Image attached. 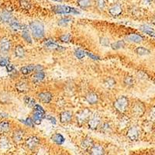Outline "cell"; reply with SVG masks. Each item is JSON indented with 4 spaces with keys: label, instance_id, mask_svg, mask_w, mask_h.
<instances>
[{
    "label": "cell",
    "instance_id": "cell-1",
    "mask_svg": "<svg viewBox=\"0 0 155 155\" xmlns=\"http://www.w3.org/2000/svg\"><path fill=\"white\" fill-rule=\"evenodd\" d=\"M32 35L36 39H41L44 37V27L42 23L34 21L30 23Z\"/></svg>",
    "mask_w": 155,
    "mask_h": 155
},
{
    "label": "cell",
    "instance_id": "cell-2",
    "mask_svg": "<svg viewBox=\"0 0 155 155\" xmlns=\"http://www.w3.org/2000/svg\"><path fill=\"white\" fill-rule=\"evenodd\" d=\"M129 106V100L126 96H120L114 102V107L116 111L124 113L127 111Z\"/></svg>",
    "mask_w": 155,
    "mask_h": 155
},
{
    "label": "cell",
    "instance_id": "cell-3",
    "mask_svg": "<svg viewBox=\"0 0 155 155\" xmlns=\"http://www.w3.org/2000/svg\"><path fill=\"white\" fill-rule=\"evenodd\" d=\"M52 10L58 14H79L80 12L75 8L68 6V5H55L52 8Z\"/></svg>",
    "mask_w": 155,
    "mask_h": 155
},
{
    "label": "cell",
    "instance_id": "cell-4",
    "mask_svg": "<svg viewBox=\"0 0 155 155\" xmlns=\"http://www.w3.org/2000/svg\"><path fill=\"white\" fill-rule=\"evenodd\" d=\"M91 116V111L88 109H84L77 113L76 115V120L78 124H84L85 121L90 118Z\"/></svg>",
    "mask_w": 155,
    "mask_h": 155
},
{
    "label": "cell",
    "instance_id": "cell-5",
    "mask_svg": "<svg viewBox=\"0 0 155 155\" xmlns=\"http://www.w3.org/2000/svg\"><path fill=\"white\" fill-rule=\"evenodd\" d=\"M101 124V118L99 115L95 114L88 120V127L92 130H95L99 127Z\"/></svg>",
    "mask_w": 155,
    "mask_h": 155
},
{
    "label": "cell",
    "instance_id": "cell-6",
    "mask_svg": "<svg viewBox=\"0 0 155 155\" xmlns=\"http://www.w3.org/2000/svg\"><path fill=\"white\" fill-rule=\"evenodd\" d=\"M133 113L135 114V116H140L144 113L145 111V107L144 105L140 102H136L135 104L133 106L132 108Z\"/></svg>",
    "mask_w": 155,
    "mask_h": 155
},
{
    "label": "cell",
    "instance_id": "cell-7",
    "mask_svg": "<svg viewBox=\"0 0 155 155\" xmlns=\"http://www.w3.org/2000/svg\"><path fill=\"white\" fill-rule=\"evenodd\" d=\"M139 130L137 127H132L129 129L127 131V137L132 141H135L139 137Z\"/></svg>",
    "mask_w": 155,
    "mask_h": 155
},
{
    "label": "cell",
    "instance_id": "cell-8",
    "mask_svg": "<svg viewBox=\"0 0 155 155\" xmlns=\"http://www.w3.org/2000/svg\"><path fill=\"white\" fill-rule=\"evenodd\" d=\"M11 48V41L8 38H3L0 41V52L6 53Z\"/></svg>",
    "mask_w": 155,
    "mask_h": 155
},
{
    "label": "cell",
    "instance_id": "cell-9",
    "mask_svg": "<svg viewBox=\"0 0 155 155\" xmlns=\"http://www.w3.org/2000/svg\"><path fill=\"white\" fill-rule=\"evenodd\" d=\"M39 143V139L37 137H30L26 140V146L30 150H34Z\"/></svg>",
    "mask_w": 155,
    "mask_h": 155
},
{
    "label": "cell",
    "instance_id": "cell-10",
    "mask_svg": "<svg viewBox=\"0 0 155 155\" xmlns=\"http://www.w3.org/2000/svg\"><path fill=\"white\" fill-rule=\"evenodd\" d=\"M88 152L92 155H102L105 153V150L102 146L94 144L88 149Z\"/></svg>",
    "mask_w": 155,
    "mask_h": 155
},
{
    "label": "cell",
    "instance_id": "cell-11",
    "mask_svg": "<svg viewBox=\"0 0 155 155\" xmlns=\"http://www.w3.org/2000/svg\"><path fill=\"white\" fill-rule=\"evenodd\" d=\"M72 119V113L71 111H64L60 115V122L61 124H67Z\"/></svg>",
    "mask_w": 155,
    "mask_h": 155
},
{
    "label": "cell",
    "instance_id": "cell-12",
    "mask_svg": "<svg viewBox=\"0 0 155 155\" xmlns=\"http://www.w3.org/2000/svg\"><path fill=\"white\" fill-rule=\"evenodd\" d=\"M37 96H38L40 101L42 102L43 103H49L53 98L52 94L50 92H41V93H39Z\"/></svg>",
    "mask_w": 155,
    "mask_h": 155
},
{
    "label": "cell",
    "instance_id": "cell-13",
    "mask_svg": "<svg viewBox=\"0 0 155 155\" xmlns=\"http://www.w3.org/2000/svg\"><path fill=\"white\" fill-rule=\"evenodd\" d=\"M123 12V9H122L121 5H119V4H116V5H113L110 9H109V12L110 13V15H112L113 16H118Z\"/></svg>",
    "mask_w": 155,
    "mask_h": 155
},
{
    "label": "cell",
    "instance_id": "cell-14",
    "mask_svg": "<svg viewBox=\"0 0 155 155\" xmlns=\"http://www.w3.org/2000/svg\"><path fill=\"white\" fill-rule=\"evenodd\" d=\"M85 98H86L87 102H88L89 104L92 105L95 104V103H97L98 101H99V96H98V95H97L96 93H95V92H88L86 95V96H85Z\"/></svg>",
    "mask_w": 155,
    "mask_h": 155
},
{
    "label": "cell",
    "instance_id": "cell-15",
    "mask_svg": "<svg viewBox=\"0 0 155 155\" xmlns=\"http://www.w3.org/2000/svg\"><path fill=\"white\" fill-rule=\"evenodd\" d=\"M23 136H24V132L21 130H18L15 131L12 134V140H14V142L19 143L23 140Z\"/></svg>",
    "mask_w": 155,
    "mask_h": 155
},
{
    "label": "cell",
    "instance_id": "cell-16",
    "mask_svg": "<svg viewBox=\"0 0 155 155\" xmlns=\"http://www.w3.org/2000/svg\"><path fill=\"white\" fill-rule=\"evenodd\" d=\"M44 46L47 47L48 48H52V49H56V50H63L64 48L61 46L58 45L56 42H54L52 40H47L44 41Z\"/></svg>",
    "mask_w": 155,
    "mask_h": 155
},
{
    "label": "cell",
    "instance_id": "cell-17",
    "mask_svg": "<svg viewBox=\"0 0 155 155\" xmlns=\"http://www.w3.org/2000/svg\"><path fill=\"white\" fill-rule=\"evenodd\" d=\"M44 114L45 113L35 110V113H34V116H33V121H34V124H37V125L41 124L43 118L44 117Z\"/></svg>",
    "mask_w": 155,
    "mask_h": 155
},
{
    "label": "cell",
    "instance_id": "cell-18",
    "mask_svg": "<svg viewBox=\"0 0 155 155\" xmlns=\"http://www.w3.org/2000/svg\"><path fill=\"white\" fill-rule=\"evenodd\" d=\"M93 145V140L91 137H85V139H83L81 141V147L84 150H88Z\"/></svg>",
    "mask_w": 155,
    "mask_h": 155
},
{
    "label": "cell",
    "instance_id": "cell-19",
    "mask_svg": "<svg viewBox=\"0 0 155 155\" xmlns=\"http://www.w3.org/2000/svg\"><path fill=\"white\" fill-rule=\"evenodd\" d=\"M126 39L129 42L131 43H140L141 41H143V37H141L140 35H138V34H130V35L126 37Z\"/></svg>",
    "mask_w": 155,
    "mask_h": 155
},
{
    "label": "cell",
    "instance_id": "cell-20",
    "mask_svg": "<svg viewBox=\"0 0 155 155\" xmlns=\"http://www.w3.org/2000/svg\"><path fill=\"white\" fill-rule=\"evenodd\" d=\"M9 25H10L11 28L13 30H24V29H27V26H25V25H22L19 23L16 20H13L12 19V21L9 23Z\"/></svg>",
    "mask_w": 155,
    "mask_h": 155
},
{
    "label": "cell",
    "instance_id": "cell-21",
    "mask_svg": "<svg viewBox=\"0 0 155 155\" xmlns=\"http://www.w3.org/2000/svg\"><path fill=\"white\" fill-rule=\"evenodd\" d=\"M16 89L20 92H27L29 91V86L27 82L25 81H19L16 85Z\"/></svg>",
    "mask_w": 155,
    "mask_h": 155
},
{
    "label": "cell",
    "instance_id": "cell-22",
    "mask_svg": "<svg viewBox=\"0 0 155 155\" xmlns=\"http://www.w3.org/2000/svg\"><path fill=\"white\" fill-rule=\"evenodd\" d=\"M10 130V124L7 121H2L0 123V134L8 133Z\"/></svg>",
    "mask_w": 155,
    "mask_h": 155
},
{
    "label": "cell",
    "instance_id": "cell-23",
    "mask_svg": "<svg viewBox=\"0 0 155 155\" xmlns=\"http://www.w3.org/2000/svg\"><path fill=\"white\" fill-rule=\"evenodd\" d=\"M51 140L54 142L55 143H57V144L61 145L64 142V138L61 134H55L51 137Z\"/></svg>",
    "mask_w": 155,
    "mask_h": 155
},
{
    "label": "cell",
    "instance_id": "cell-24",
    "mask_svg": "<svg viewBox=\"0 0 155 155\" xmlns=\"http://www.w3.org/2000/svg\"><path fill=\"white\" fill-rule=\"evenodd\" d=\"M130 124V119L127 116H123L121 118V120L119 121V128L121 129V130H124V129L127 128V127Z\"/></svg>",
    "mask_w": 155,
    "mask_h": 155
},
{
    "label": "cell",
    "instance_id": "cell-25",
    "mask_svg": "<svg viewBox=\"0 0 155 155\" xmlns=\"http://www.w3.org/2000/svg\"><path fill=\"white\" fill-rule=\"evenodd\" d=\"M140 30L143 31L145 34H148V35L151 36V37H155V31L149 26H147V25H143V26H141L140 27Z\"/></svg>",
    "mask_w": 155,
    "mask_h": 155
},
{
    "label": "cell",
    "instance_id": "cell-26",
    "mask_svg": "<svg viewBox=\"0 0 155 155\" xmlns=\"http://www.w3.org/2000/svg\"><path fill=\"white\" fill-rule=\"evenodd\" d=\"M45 78V74L43 71H37L35 74L33 76V79H34V81L36 82H40V81H43L44 78Z\"/></svg>",
    "mask_w": 155,
    "mask_h": 155
},
{
    "label": "cell",
    "instance_id": "cell-27",
    "mask_svg": "<svg viewBox=\"0 0 155 155\" xmlns=\"http://www.w3.org/2000/svg\"><path fill=\"white\" fill-rule=\"evenodd\" d=\"M34 69H35V65H34V64H30V65L22 67L21 69H20V71L23 74H28L30 73H31L32 71H34Z\"/></svg>",
    "mask_w": 155,
    "mask_h": 155
},
{
    "label": "cell",
    "instance_id": "cell-28",
    "mask_svg": "<svg viewBox=\"0 0 155 155\" xmlns=\"http://www.w3.org/2000/svg\"><path fill=\"white\" fill-rule=\"evenodd\" d=\"M9 147H10V143H9V140H7V138L2 137L0 140V148L2 150H7L9 149Z\"/></svg>",
    "mask_w": 155,
    "mask_h": 155
},
{
    "label": "cell",
    "instance_id": "cell-29",
    "mask_svg": "<svg viewBox=\"0 0 155 155\" xmlns=\"http://www.w3.org/2000/svg\"><path fill=\"white\" fill-rule=\"evenodd\" d=\"M12 15L8 12H2V15H1V20L4 23H10L12 20Z\"/></svg>",
    "mask_w": 155,
    "mask_h": 155
},
{
    "label": "cell",
    "instance_id": "cell-30",
    "mask_svg": "<svg viewBox=\"0 0 155 155\" xmlns=\"http://www.w3.org/2000/svg\"><path fill=\"white\" fill-rule=\"evenodd\" d=\"M15 55L19 58H23L25 56V51L23 47L20 45L16 46V49H15Z\"/></svg>",
    "mask_w": 155,
    "mask_h": 155
},
{
    "label": "cell",
    "instance_id": "cell-31",
    "mask_svg": "<svg viewBox=\"0 0 155 155\" xmlns=\"http://www.w3.org/2000/svg\"><path fill=\"white\" fill-rule=\"evenodd\" d=\"M22 37H23V40H24L26 42L29 43V44H31L32 39H31V37H30V34H29V31L28 30H27V28L22 30Z\"/></svg>",
    "mask_w": 155,
    "mask_h": 155
},
{
    "label": "cell",
    "instance_id": "cell-32",
    "mask_svg": "<svg viewBox=\"0 0 155 155\" xmlns=\"http://www.w3.org/2000/svg\"><path fill=\"white\" fill-rule=\"evenodd\" d=\"M124 46H125V42L124 41H118L111 44V48L113 50H120L124 48Z\"/></svg>",
    "mask_w": 155,
    "mask_h": 155
},
{
    "label": "cell",
    "instance_id": "cell-33",
    "mask_svg": "<svg viewBox=\"0 0 155 155\" xmlns=\"http://www.w3.org/2000/svg\"><path fill=\"white\" fill-rule=\"evenodd\" d=\"M136 53L138 55L140 56H143V55H147L150 54V51L147 50V48H143V47H139L136 49Z\"/></svg>",
    "mask_w": 155,
    "mask_h": 155
},
{
    "label": "cell",
    "instance_id": "cell-34",
    "mask_svg": "<svg viewBox=\"0 0 155 155\" xmlns=\"http://www.w3.org/2000/svg\"><path fill=\"white\" fill-rule=\"evenodd\" d=\"M71 21H72V19L71 17H64L58 20V25L61 27H64V26H67Z\"/></svg>",
    "mask_w": 155,
    "mask_h": 155
},
{
    "label": "cell",
    "instance_id": "cell-35",
    "mask_svg": "<svg viewBox=\"0 0 155 155\" xmlns=\"http://www.w3.org/2000/svg\"><path fill=\"white\" fill-rule=\"evenodd\" d=\"M91 2H92V0H78V5L82 9H85V8H88V6L91 5Z\"/></svg>",
    "mask_w": 155,
    "mask_h": 155
},
{
    "label": "cell",
    "instance_id": "cell-36",
    "mask_svg": "<svg viewBox=\"0 0 155 155\" xmlns=\"http://www.w3.org/2000/svg\"><path fill=\"white\" fill-rule=\"evenodd\" d=\"M24 102L26 103L27 106H28L29 107H34V106L36 105V102H35V99L31 98L30 96H26L24 98Z\"/></svg>",
    "mask_w": 155,
    "mask_h": 155
},
{
    "label": "cell",
    "instance_id": "cell-37",
    "mask_svg": "<svg viewBox=\"0 0 155 155\" xmlns=\"http://www.w3.org/2000/svg\"><path fill=\"white\" fill-rule=\"evenodd\" d=\"M10 101V95L6 92H2L0 95V102L2 103H8Z\"/></svg>",
    "mask_w": 155,
    "mask_h": 155
},
{
    "label": "cell",
    "instance_id": "cell-38",
    "mask_svg": "<svg viewBox=\"0 0 155 155\" xmlns=\"http://www.w3.org/2000/svg\"><path fill=\"white\" fill-rule=\"evenodd\" d=\"M124 82L127 86L130 87L133 86L134 84V79L131 76H126L124 79Z\"/></svg>",
    "mask_w": 155,
    "mask_h": 155
},
{
    "label": "cell",
    "instance_id": "cell-39",
    "mask_svg": "<svg viewBox=\"0 0 155 155\" xmlns=\"http://www.w3.org/2000/svg\"><path fill=\"white\" fill-rule=\"evenodd\" d=\"M74 55H75V57L78 59H80V60H81V59L85 58V52L81 49H77L74 51Z\"/></svg>",
    "mask_w": 155,
    "mask_h": 155
},
{
    "label": "cell",
    "instance_id": "cell-40",
    "mask_svg": "<svg viewBox=\"0 0 155 155\" xmlns=\"http://www.w3.org/2000/svg\"><path fill=\"white\" fill-rule=\"evenodd\" d=\"M105 85H106L107 88H112V87L116 85V81H115L113 78H108L105 81Z\"/></svg>",
    "mask_w": 155,
    "mask_h": 155
},
{
    "label": "cell",
    "instance_id": "cell-41",
    "mask_svg": "<svg viewBox=\"0 0 155 155\" xmlns=\"http://www.w3.org/2000/svg\"><path fill=\"white\" fill-rule=\"evenodd\" d=\"M19 2H20L21 7L23 9H25V10H29L31 8V5H30V2L28 1H27V0H21Z\"/></svg>",
    "mask_w": 155,
    "mask_h": 155
},
{
    "label": "cell",
    "instance_id": "cell-42",
    "mask_svg": "<svg viewBox=\"0 0 155 155\" xmlns=\"http://www.w3.org/2000/svg\"><path fill=\"white\" fill-rule=\"evenodd\" d=\"M71 35L70 34H64V35L61 36L60 40L63 42H69L71 41Z\"/></svg>",
    "mask_w": 155,
    "mask_h": 155
},
{
    "label": "cell",
    "instance_id": "cell-43",
    "mask_svg": "<svg viewBox=\"0 0 155 155\" xmlns=\"http://www.w3.org/2000/svg\"><path fill=\"white\" fill-rule=\"evenodd\" d=\"M100 44H102V46L109 47V40L108 38H106V37H102V38H100Z\"/></svg>",
    "mask_w": 155,
    "mask_h": 155
},
{
    "label": "cell",
    "instance_id": "cell-44",
    "mask_svg": "<svg viewBox=\"0 0 155 155\" xmlns=\"http://www.w3.org/2000/svg\"><path fill=\"white\" fill-rule=\"evenodd\" d=\"M98 7H99V9H100V10H103L105 8V2L104 0H98Z\"/></svg>",
    "mask_w": 155,
    "mask_h": 155
},
{
    "label": "cell",
    "instance_id": "cell-45",
    "mask_svg": "<svg viewBox=\"0 0 155 155\" xmlns=\"http://www.w3.org/2000/svg\"><path fill=\"white\" fill-rule=\"evenodd\" d=\"M9 64V61L7 60V58H1V59H0V65L2 66V67H3V66L5 67V66L7 65V64Z\"/></svg>",
    "mask_w": 155,
    "mask_h": 155
},
{
    "label": "cell",
    "instance_id": "cell-46",
    "mask_svg": "<svg viewBox=\"0 0 155 155\" xmlns=\"http://www.w3.org/2000/svg\"><path fill=\"white\" fill-rule=\"evenodd\" d=\"M23 123H24L25 124H26V125H27V126H29V127H33V126H34V121H33V120H31V119H30V118H28V119H27V120H23Z\"/></svg>",
    "mask_w": 155,
    "mask_h": 155
},
{
    "label": "cell",
    "instance_id": "cell-47",
    "mask_svg": "<svg viewBox=\"0 0 155 155\" xmlns=\"http://www.w3.org/2000/svg\"><path fill=\"white\" fill-rule=\"evenodd\" d=\"M110 130H111V128L108 124H104V125L102 127V131L105 133H108L109 131H110Z\"/></svg>",
    "mask_w": 155,
    "mask_h": 155
},
{
    "label": "cell",
    "instance_id": "cell-48",
    "mask_svg": "<svg viewBox=\"0 0 155 155\" xmlns=\"http://www.w3.org/2000/svg\"><path fill=\"white\" fill-rule=\"evenodd\" d=\"M85 54L88 55L89 58H91L92 59H93V60H99V57H97L96 55L93 54L92 53H90V52H88V51H85Z\"/></svg>",
    "mask_w": 155,
    "mask_h": 155
},
{
    "label": "cell",
    "instance_id": "cell-49",
    "mask_svg": "<svg viewBox=\"0 0 155 155\" xmlns=\"http://www.w3.org/2000/svg\"><path fill=\"white\" fill-rule=\"evenodd\" d=\"M150 116L152 120H155V106H153L150 112Z\"/></svg>",
    "mask_w": 155,
    "mask_h": 155
},
{
    "label": "cell",
    "instance_id": "cell-50",
    "mask_svg": "<svg viewBox=\"0 0 155 155\" xmlns=\"http://www.w3.org/2000/svg\"><path fill=\"white\" fill-rule=\"evenodd\" d=\"M34 107V109H35V110H37V111H40V112H41V113H45V112H44V110L43 109V108L41 107L40 105H35Z\"/></svg>",
    "mask_w": 155,
    "mask_h": 155
},
{
    "label": "cell",
    "instance_id": "cell-51",
    "mask_svg": "<svg viewBox=\"0 0 155 155\" xmlns=\"http://www.w3.org/2000/svg\"><path fill=\"white\" fill-rule=\"evenodd\" d=\"M46 118L48 119V120H50V121L51 122V123H52V124H56V120H55L53 116H46Z\"/></svg>",
    "mask_w": 155,
    "mask_h": 155
},
{
    "label": "cell",
    "instance_id": "cell-52",
    "mask_svg": "<svg viewBox=\"0 0 155 155\" xmlns=\"http://www.w3.org/2000/svg\"><path fill=\"white\" fill-rule=\"evenodd\" d=\"M5 67H6V69H7V71H9V72H11V71H12L14 70V67H13V65L9 64L5 66Z\"/></svg>",
    "mask_w": 155,
    "mask_h": 155
},
{
    "label": "cell",
    "instance_id": "cell-53",
    "mask_svg": "<svg viewBox=\"0 0 155 155\" xmlns=\"http://www.w3.org/2000/svg\"><path fill=\"white\" fill-rule=\"evenodd\" d=\"M34 71H43V67L41 65H35V69Z\"/></svg>",
    "mask_w": 155,
    "mask_h": 155
},
{
    "label": "cell",
    "instance_id": "cell-54",
    "mask_svg": "<svg viewBox=\"0 0 155 155\" xmlns=\"http://www.w3.org/2000/svg\"><path fill=\"white\" fill-rule=\"evenodd\" d=\"M152 1H153V0H143V2L144 4H148L150 3V2H151Z\"/></svg>",
    "mask_w": 155,
    "mask_h": 155
},
{
    "label": "cell",
    "instance_id": "cell-55",
    "mask_svg": "<svg viewBox=\"0 0 155 155\" xmlns=\"http://www.w3.org/2000/svg\"><path fill=\"white\" fill-rule=\"evenodd\" d=\"M52 1H54V2H62V0H52Z\"/></svg>",
    "mask_w": 155,
    "mask_h": 155
},
{
    "label": "cell",
    "instance_id": "cell-56",
    "mask_svg": "<svg viewBox=\"0 0 155 155\" xmlns=\"http://www.w3.org/2000/svg\"><path fill=\"white\" fill-rule=\"evenodd\" d=\"M153 23H155V16H154V18H153Z\"/></svg>",
    "mask_w": 155,
    "mask_h": 155
}]
</instances>
